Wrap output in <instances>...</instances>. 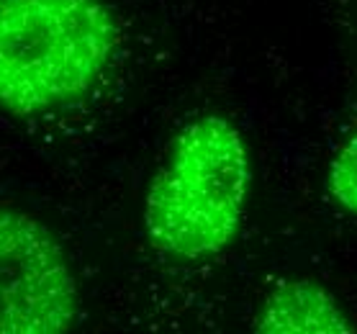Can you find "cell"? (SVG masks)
Wrapping results in <instances>:
<instances>
[{
  "label": "cell",
  "mask_w": 357,
  "mask_h": 334,
  "mask_svg": "<svg viewBox=\"0 0 357 334\" xmlns=\"http://www.w3.org/2000/svg\"><path fill=\"white\" fill-rule=\"evenodd\" d=\"M355 329L340 298L309 278L273 285L255 317V332L260 334H352Z\"/></svg>",
  "instance_id": "obj_4"
},
{
  "label": "cell",
  "mask_w": 357,
  "mask_h": 334,
  "mask_svg": "<svg viewBox=\"0 0 357 334\" xmlns=\"http://www.w3.org/2000/svg\"><path fill=\"white\" fill-rule=\"evenodd\" d=\"M119 47L100 0H0V106L33 119L88 96Z\"/></svg>",
  "instance_id": "obj_2"
},
{
  "label": "cell",
  "mask_w": 357,
  "mask_h": 334,
  "mask_svg": "<svg viewBox=\"0 0 357 334\" xmlns=\"http://www.w3.org/2000/svg\"><path fill=\"white\" fill-rule=\"evenodd\" d=\"M326 193L340 211L357 216V126L332 157L326 175Z\"/></svg>",
  "instance_id": "obj_5"
},
{
  "label": "cell",
  "mask_w": 357,
  "mask_h": 334,
  "mask_svg": "<svg viewBox=\"0 0 357 334\" xmlns=\"http://www.w3.org/2000/svg\"><path fill=\"white\" fill-rule=\"evenodd\" d=\"M80 317V288L59 236L18 206L0 208V329L65 334Z\"/></svg>",
  "instance_id": "obj_3"
},
{
  "label": "cell",
  "mask_w": 357,
  "mask_h": 334,
  "mask_svg": "<svg viewBox=\"0 0 357 334\" xmlns=\"http://www.w3.org/2000/svg\"><path fill=\"white\" fill-rule=\"evenodd\" d=\"M252 188L250 147L221 114L188 121L170 142L144 196V231L155 250L183 262L234 245Z\"/></svg>",
  "instance_id": "obj_1"
}]
</instances>
